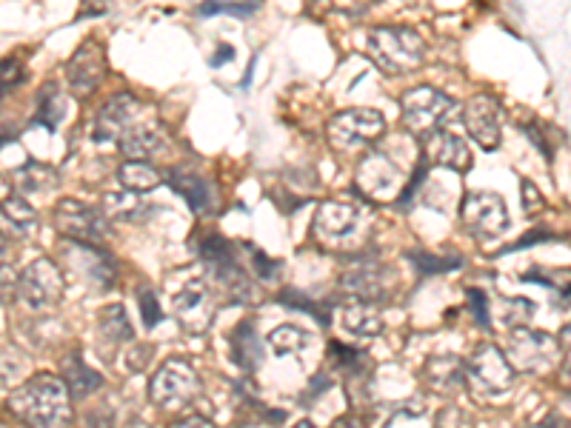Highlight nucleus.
<instances>
[{
  "mask_svg": "<svg viewBox=\"0 0 571 428\" xmlns=\"http://www.w3.org/2000/svg\"><path fill=\"white\" fill-rule=\"evenodd\" d=\"M6 409L26 428H69L72 423V394L63 377L32 374L18 389H12Z\"/></svg>",
  "mask_w": 571,
  "mask_h": 428,
  "instance_id": "f257e3e1",
  "label": "nucleus"
},
{
  "mask_svg": "<svg viewBox=\"0 0 571 428\" xmlns=\"http://www.w3.org/2000/svg\"><path fill=\"white\" fill-rule=\"evenodd\" d=\"M426 52H429L426 40L414 29L380 26V29H372V35H369V55L389 75L417 72L426 63Z\"/></svg>",
  "mask_w": 571,
  "mask_h": 428,
  "instance_id": "f03ea898",
  "label": "nucleus"
},
{
  "mask_svg": "<svg viewBox=\"0 0 571 428\" xmlns=\"http://www.w3.org/2000/svg\"><path fill=\"white\" fill-rule=\"evenodd\" d=\"M192 249L203 260L209 274L215 277L220 292L226 294L229 300H246L249 297V277H246V269L240 263V246L226 240L223 234L209 232L200 234L192 243Z\"/></svg>",
  "mask_w": 571,
  "mask_h": 428,
  "instance_id": "7ed1b4c3",
  "label": "nucleus"
},
{
  "mask_svg": "<svg viewBox=\"0 0 571 428\" xmlns=\"http://www.w3.org/2000/svg\"><path fill=\"white\" fill-rule=\"evenodd\" d=\"M369 226V212L363 206V197H337L320 203L315 220H312V234L317 243L329 249H343L355 243Z\"/></svg>",
  "mask_w": 571,
  "mask_h": 428,
  "instance_id": "20e7f679",
  "label": "nucleus"
},
{
  "mask_svg": "<svg viewBox=\"0 0 571 428\" xmlns=\"http://www.w3.org/2000/svg\"><path fill=\"white\" fill-rule=\"evenodd\" d=\"M454 115H457V103L434 86H417L400 98V117L406 132L423 140L434 135L437 129H443Z\"/></svg>",
  "mask_w": 571,
  "mask_h": 428,
  "instance_id": "39448f33",
  "label": "nucleus"
},
{
  "mask_svg": "<svg viewBox=\"0 0 571 428\" xmlns=\"http://www.w3.org/2000/svg\"><path fill=\"white\" fill-rule=\"evenodd\" d=\"M406 183H409V175L403 172V166L392 155L380 152V149H372L357 163L355 192L363 200L392 203V200L403 195Z\"/></svg>",
  "mask_w": 571,
  "mask_h": 428,
  "instance_id": "423d86ee",
  "label": "nucleus"
},
{
  "mask_svg": "<svg viewBox=\"0 0 571 428\" xmlns=\"http://www.w3.org/2000/svg\"><path fill=\"white\" fill-rule=\"evenodd\" d=\"M383 135H386V117L380 115L377 109L355 106V109L337 112L329 120V143L340 155L366 152Z\"/></svg>",
  "mask_w": 571,
  "mask_h": 428,
  "instance_id": "0eeeda50",
  "label": "nucleus"
},
{
  "mask_svg": "<svg viewBox=\"0 0 571 428\" xmlns=\"http://www.w3.org/2000/svg\"><path fill=\"white\" fill-rule=\"evenodd\" d=\"M463 380H466V386H469L474 397L489 400V397H500V394L512 391L517 374H514L512 363L506 360L503 351L492 346V343H483L466 360Z\"/></svg>",
  "mask_w": 571,
  "mask_h": 428,
  "instance_id": "6e6552de",
  "label": "nucleus"
},
{
  "mask_svg": "<svg viewBox=\"0 0 571 428\" xmlns=\"http://www.w3.org/2000/svg\"><path fill=\"white\" fill-rule=\"evenodd\" d=\"M506 349H509L506 360L520 374H546L560 366V340L546 331H534L526 326L512 329Z\"/></svg>",
  "mask_w": 571,
  "mask_h": 428,
  "instance_id": "1a4fd4ad",
  "label": "nucleus"
},
{
  "mask_svg": "<svg viewBox=\"0 0 571 428\" xmlns=\"http://www.w3.org/2000/svg\"><path fill=\"white\" fill-rule=\"evenodd\" d=\"M197 394H200V377H197V371L192 369V363H186V360H180V357L166 360V363L155 371L152 383H149V397H152V403H155L160 411L186 409Z\"/></svg>",
  "mask_w": 571,
  "mask_h": 428,
  "instance_id": "9d476101",
  "label": "nucleus"
},
{
  "mask_svg": "<svg viewBox=\"0 0 571 428\" xmlns=\"http://www.w3.org/2000/svg\"><path fill=\"white\" fill-rule=\"evenodd\" d=\"M169 300H172V314L180 326L192 334H200L212 326L215 320V297L203 277L186 274L178 286H169Z\"/></svg>",
  "mask_w": 571,
  "mask_h": 428,
  "instance_id": "9b49d317",
  "label": "nucleus"
},
{
  "mask_svg": "<svg viewBox=\"0 0 571 428\" xmlns=\"http://www.w3.org/2000/svg\"><path fill=\"white\" fill-rule=\"evenodd\" d=\"M63 297V274L49 260L38 257L18 274V300L32 312H49Z\"/></svg>",
  "mask_w": 571,
  "mask_h": 428,
  "instance_id": "f8f14e48",
  "label": "nucleus"
},
{
  "mask_svg": "<svg viewBox=\"0 0 571 428\" xmlns=\"http://www.w3.org/2000/svg\"><path fill=\"white\" fill-rule=\"evenodd\" d=\"M60 254L69 266V272L80 277L92 292H106L115 286L118 280V266L109 254L100 246H89V243H78V240H66L60 246Z\"/></svg>",
  "mask_w": 571,
  "mask_h": 428,
  "instance_id": "ddd939ff",
  "label": "nucleus"
},
{
  "mask_svg": "<svg viewBox=\"0 0 571 428\" xmlns=\"http://www.w3.org/2000/svg\"><path fill=\"white\" fill-rule=\"evenodd\" d=\"M55 226L60 234H66V240H78V243H89V246H100L112 229H109V217L72 197H63L55 206Z\"/></svg>",
  "mask_w": 571,
  "mask_h": 428,
  "instance_id": "4468645a",
  "label": "nucleus"
},
{
  "mask_svg": "<svg viewBox=\"0 0 571 428\" xmlns=\"http://www.w3.org/2000/svg\"><path fill=\"white\" fill-rule=\"evenodd\" d=\"M460 217L463 226L477 237V240H489L497 234L506 232L509 226V209L506 200L494 192H469L460 203Z\"/></svg>",
  "mask_w": 571,
  "mask_h": 428,
  "instance_id": "2eb2a0df",
  "label": "nucleus"
},
{
  "mask_svg": "<svg viewBox=\"0 0 571 428\" xmlns=\"http://www.w3.org/2000/svg\"><path fill=\"white\" fill-rule=\"evenodd\" d=\"M343 289L366 303H386L392 294V272L375 257H357L343 272Z\"/></svg>",
  "mask_w": 571,
  "mask_h": 428,
  "instance_id": "dca6fc26",
  "label": "nucleus"
},
{
  "mask_svg": "<svg viewBox=\"0 0 571 428\" xmlns=\"http://www.w3.org/2000/svg\"><path fill=\"white\" fill-rule=\"evenodd\" d=\"M106 78V52L98 40L89 38L75 49V55L66 63V83L75 98L86 100L95 95L100 83Z\"/></svg>",
  "mask_w": 571,
  "mask_h": 428,
  "instance_id": "f3484780",
  "label": "nucleus"
},
{
  "mask_svg": "<svg viewBox=\"0 0 571 428\" xmlns=\"http://www.w3.org/2000/svg\"><path fill=\"white\" fill-rule=\"evenodd\" d=\"M143 103L135 95H115L103 103V109L92 123V140L95 143H120L135 123H140Z\"/></svg>",
  "mask_w": 571,
  "mask_h": 428,
  "instance_id": "a211bd4d",
  "label": "nucleus"
},
{
  "mask_svg": "<svg viewBox=\"0 0 571 428\" xmlns=\"http://www.w3.org/2000/svg\"><path fill=\"white\" fill-rule=\"evenodd\" d=\"M463 126L474 143L486 152H492L500 146V103L489 95H477L466 103L463 109Z\"/></svg>",
  "mask_w": 571,
  "mask_h": 428,
  "instance_id": "6ab92c4d",
  "label": "nucleus"
},
{
  "mask_svg": "<svg viewBox=\"0 0 571 428\" xmlns=\"http://www.w3.org/2000/svg\"><path fill=\"white\" fill-rule=\"evenodd\" d=\"M420 155L426 157L432 166H440V169H452L457 175L469 172L474 163L472 149L463 137L452 135L449 129H437L434 135H429L423 140V152Z\"/></svg>",
  "mask_w": 571,
  "mask_h": 428,
  "instance_id": "aec40b11",
  "label": "nucleus"
},
{
  "mask_svg": "<svg viewBox=\"0 0 571 428\" xmlns=\"http://www.w3.org/2000/svg\"><path fill=\"white\" fill-rule=\"evenodd\" d=\"M166 183L178 192L192 212H209L215 206V186L206 175H200L197 169H189V166H178L172 169Z\"/></svg>",
  "mask_w": 571,
  "mask_h": 428,
  "instance_id": "412c9836",
  "label": "nucleus"
},
{
  "mask_svg": "<svg viewBox=\"0 0 571 428\" xmlns=\"http://www.w3.org/2000/svg\"><path fill=\"white\" fill-rule=\"evenodd\" d=\"M163 146H166V135H163V129H160L155 120L135 123L126 135L120 137L118 143V149L129 160H149V157L163 152Z\"/></svg>",
  "mask_w": 571,
  "mask_h": 428,
  "instance_id": "4be33fe9",
  "label": "nucleus"
},
{
  "mask_svg": "<svg viewBox=\"0 0 571 428\" xmlns=\"http://www.w3.org/2000/svg\"><path fill=\"white\" fill-rule=\"evenodd\" d=\"M343 326L349 334H355L360 340H372L383 331V317L377 312V303L366 300H352L343 306Z\"/></svg>",
  "mask_w": 571,
  "mask_h": 428,
  "instance_id": "5701e85b",
  "label": "nucleus"
},
{
  "mask_svg": "<svg viewBox=\"0 0 571 428\" xmlns=\"http://www.w3.org/2000/svg\"><path fill=\"white\" fill-rule=\"evenodd\" d=\"M232 351H235V363L243 371H255L263 363V340L255 331V326L237 323L235 334H232Z\"/></svg>",
  "mask_w": 571,
  "mask_h": 428,
  "instance_id": "b1692460",
  "label": "nucleus"
},
{
  "mask_svg": "<svg viewBox=\"0 0 571 428\" xmlns=\"http://www.w3.org/2000/svg\"><path fill=\"white\" fill-rule=\"evenodd\" d=\"M12 180H15L18 192H23V195H43V192H52L58 186V172L52 166H46V163L29 160V163L15 169Z\"/></svg>",
  "mask_w": 571,
  "mask_h": 428,
  "instance_id": "393cba45",
  "label": "nucleus"
},
{
  "mask_svg": "<svg viewBox=\"0 0 571 428\" xmlns=\"http://www.w3.org/2000/svg\"><path fill=\"white\" fill-rule=\"evenodd\" d=\"M120 186L126 192H135V195H146V192H155L160 183H163V175L160 169H155L149 160H129L118 169Z\"/></svg>",
  "mask_w": 571,
  "mask_h": 428,
  "instance_id": "a878e982",
  "label": "nucleus"
},
{
  "mask_svg": "<svg viewBox=\"0 0 571 428\" xmlns=\"http://www.w3.org/2000/svg\"><path fill=\"white\" fill-rule=\"evenodd\" d=\"M63 383L72 397H89L92 391H98L103 386V377L98 371H92L83 360L80 354H69L63 360Z\"/></svg>",
  "mask_w": 571,
  "mask_h": 428,
  "instance_id": "bb28decb",
  "label": "nucleus"
},
{
  "mask_svg": "<svg viewBox=\"0 0 571 428\" xmlns=\"http://www.w3.org/2000/svg\"><path fill=\"white\" fill-rule=\"evenodd\" d=\"M63 115H66V103H63V95H60V86L55 80H46L40 86L38 100H35V123H40L49 132H55Z\"/></svg>",
  "mask_w": 571,
  "mask_h": 428,
  "instance_id": "cd10ccee",
  "label": "nucleus"
},
{
  "mask_svg": "<svg viewBox=\"0 0 571 428\" xmlns=\"http://www.w3.org/2000/svg\"><path fill=\"white\" fill-rule=\"evenodd\" d=\"M143 195H135V192H106L103 195V203H100V212L106 214L109 220H140L143 214H149V209L143 206Z\"/></svg>",
  "mask_w": 571,
  "mask_h": 428,
  "instance_id": "c85d7f7f",
  "label": "nucleus"
},
{
  "mask_svg": "<svg viewBox=\"0 0 571 428\" xmlns=\"http://www.w3.org/2000/svg\"><path fill=\"white\" fill-rule=\"evenodd\" d=\"M0 214H3V220L15 229L18 234H32L38 229V214L35 209L23 200L20 195H9L3 203H0Z\"/></svg>",
  "mask_w": 571,
  "mask_h": 428,
  "instance_id": "c756f323",
  "label": "nucleus"
},
{
  "mask_svg": "<svg viewBox=\"0 0 571 428\" xmlns=\"http://www.w3.org/2000/svg\"><path fill=\"white\" fill-rule=\"evenodd\" d=\"M100 323V334L109 340V343H129L132 337H135V331H132V323H129V314L123 306L118 303H112V306H106L98 317Z\"/></svg>",
  "mask_w": 571,
  "mask_h": 428,
  "instance_id": "7c9ffc66",
  "label": "nucleus"
},
{
  "mask_svg": "<svg viewBox=\"0 0 571 428\" xmlns=\"http://www.w3.org/2000/svg\"><path fill=\"white\" fill-rule=\"evenodd\" d=\"M492 317H497V323L506 326V329H520L534 317V303L526 300V297H503L494 306Z\"/></svg>",
  "mask_w": 571,
  "mask_h": 428,
  "instance_id": "2f4dec72",
  "label": "nucleus"
},
{
  "mask_svg": "<svg viewBox=\"0 0 571 428\" xmlns=\"http://www.w3.org/2000/svg\"><path fill=\"white\" fill-rule=\"evenodd\" d=\"M312 343L309 331L300 329V326H277L272 334H269V346L275 349L277 357H286V354H300Z\"/></svg>",
  "mask_w": 571,
  "mask_h": 428,
  "instance_id": "473e14b6",
  "label": "nucleus"
},
{
  "mask_svg": "<svg viewBox=\"0 0 571 428\" xmlns=\"http://www.w3.org/2000/svg\"><path fill=\"white\" fill-rule=\"evenodd\" d=\"M329 363H332V369L340 371V374L357 377V374H363L366 354L352 349V346H343V343H332V346H329Z\"/></svg>",
  "mask_w": 571,
  "mask_h": 428,
  "instance_id": "72a5a7b5",
  "label": "nucleus"
},
{
  "mask_svg": "<svg viewBox=\"0 0 571 428\" xmlns=\"http://www.w3.org/2000/svg\"><path fill=\"white\" fill-rule=\"evenodd\" d=\"M260 0H206L200 3L197 15L200 18H212V15H235V18H249L255 15Z\"/></svg>",
  "mask_w": 571,
  "mask_h": 428,
  "instance_id": "f704fd0d",
  "label": "nucleus"
},
{
  "mask_svg": "<svg viewBox=\"0 0 571 428\" xmlns=\"http://www.w3.org/2000/svg\"><path fill=\"white\" fill-rule=\"evenodd\" d=\"M409 257H412L414 269L423 274V277L454 272V269H460V266H463L457 257H437V254H429V252H412Z\"/></svg>",
  "mask_w": 571,
  "mask_h": 428,
  "instance_id": "c9c22d12",
  "label": "nucleus"
},
{
  "mask_svg": "<svg viewBox=\"0 0 571 428\" xmlns=\"http://www.w3.org/2000/svg\"><path fill=\"white\" fill-rule=\"evenodd\" d=\"M26 80V66L18 55L0 60V100H6Z\"/></svg>",
  "mask_w": 571,
  "mask_h": 428,
  "instance_id": "e433bc0d",
  "label": "nucleus"
},
{
  "mask_svg": "<svg viewBox=\"0 0 571 428\" xmlns=\"http://www.w3.org/2000/svg\"><path fill=\"white\" fill-rule=\"evenodd\" d=\"M280 303H286V306H292V309H300V312L312 314L320 326H329V320H332V306H326V309H320L315 300H306L300 292H286L280 294Z\"/></svg>",
  "mask_w": 571,
  "mask_h": 428,
  "instance_id": "4c0bfd02",
  "label": "nucleus"
},
{
  "mask_svg": "<svg viewBox=\"0 0 571 428\" xmlns=\"http://www.w3.org/2000/svg\"><path fill=\"white\" fill-rule=\"evenodd\" d=\"M138 303H140V314H143V323H146V329H155V326H160V323H163V309H160L158 294H155V289H149V286H140Z\"/></svg>",
  "mask_w": 571,
  "mask_h": 428,
  "instance_id": "58836bf2",
  "label": "nucleus"
},
{
  "mask_svg": "<svg viewBox=\"0 0 571 428\" xmlns=\"http://www.w3.org/2000/svg\"><path fill=\"white\" fill-rule=\"evenodd\" d=\"M246 252H249V266H252V272L260 277V280H275L277 272H280V266H277L272 257H266V254L255 249V246H246Z\"/></svg>",
  "mask_w": 571,
  "mask_h": 428,
  "instance_id": "ea45409f",
  "label": "nucleus"
},
{
  "mask_svg": "<svg viewBox=\"0 0 571 428\" xmlns=\"http://www.w3.org/2000/svg\"><path fill=\"white\" fill-rule=\"evenodd\" d=\"M469 312L474 314V320L480 326H489L492 323V306H489V297L480 292V289H469Z\"/></svg>",
  "mask_w": 571,
  "mask_h": 428,
  "instance_id": "a19ab883",
  "label": "nucleus"
},
{
  "mask_svg": "<svg viewBox=\"0 0 571 428\" xmlns=\"http://www.w3.org/2000/svg\"><path fill=\"white\" fill-rule=\"evenodd\" d=\"M112 12V0H80L78 20L86 18H103Z\"/></svg>",
  "mask_w": 571,
  "mask_h": 428,
  "instance_id": "79ce46f5",
  "label": "nucleus"
},
{
  "mask_svg": "<svg viewBox=\"0 0 571 428\" xmlns=\"http://www.w3.org/2000/svg\"><path fill=\"white\" fill-rule=\"evenodd\" d=\"M434 428H472V426H469L466 414L460 409H443L440 411V417H437V423H434Z\"/></svg>",
  "mask_w": 571,
  "mask_h": 428,
  "instance_id": "37998d69",
  "label": "nucleus"
},
{
  "mask_svg": "<svg viewBox=\"0 0 571 428\" xmlns=\"http://www.w3.org/2000/svg\"><path fill=\"white\" fill-rule=\"evenodd\" d=\"M523 209L529 214H537L543 209V197L534 189L532 180H523Z\"/></svg>",
  "mask_w": 571,
  "mask_h": 428,
  "instance_id": "c03bdc74",
  "label": "nucleus"
},
{
  "mask_svg": "<svg viewBox=\"0 0 571 428\" xmlns=\"http://www.w3.org/2000/svg\"><path fill=\"white\" fill-rule=\"evenodd\" d=\"M169 428H215L212 420H206L203 414H192V417H183L178 423H172Z\"/></svg>",
  "mask_w": 571,
  "mask_h": 428,
  "instance_id": "a18cd8bd",
  "label": "nucleus"
},
{
  "mask_svg": "<svg viewBox=\"0 0 571 428\" xmlns=\"http://www.w3.org/2000/svg\"><path fill=\"white\" fill-rule=\"evenodd\" d=\"M235 58V49L229 46V43H223L220 49H215V58H212V66H223V63H229V60Z\"/></svg>",
  "mask_w": 571,
  "mask_h": 428,
  "instance_id": "49530a36",
  "label": "nucleus"
},
{
  "mask_svg": "<svg viewBox=\"0 0 571 428\" xmlns=\"http://www.w3.org/2000/svg\"><path fill=\"white\" fill-rule=\"evenodd\" d=\"M557 309L563 312H571V283L560 286V297H557Z\"/></svg>",
  "mask_w": 571,
  "mask_h": 428,
  "instance_id": "de8ad7c7",
  "label": "nucleus"
},
{
  "mask_svg": "<svg viewBox=\"0 0 571 428\" xmlns=\"http://www.w3.org/2000/svg\"><path fill=\"white\" fill-rule=\"evenodd\" d=\"M543 240H549L543 232H532L526 234V240H520V243H514L512 249H523V246H532V243H543Z\"/></svg>",
  "mask_w": 571,
  "mask_h": 428,
  "instance_id": "09e8293b",
  "label": "nucleus"
},
{
  "mask_svg": "<svg viewBox=\"0 0 571 428\" xmlns=\"http://www.w3.org/2000/svg\"><path fill=\"white\" fill-rule=\"evenodd\" d=\"M15 135H18V129H15V126H6V123L0 120V149H3V146H6Z\"/></svg>",
  "mask_w": 571,
  "mask_h": 428,
  "instance_id": "8fccbe9b",
  "label": "nucleus"
},
{
  "mask_svg": "<svg viewBox=\"0 0 571 428\" xmlns=\"http://www.w3.org/2000/svg\"><path fill=\"white\" fill-rule=\"evenodd\" d=\"M560 377H563V383H569L571 386V349L566 351V357L560 360Z\"/></svg>",
  "mask_w": 571,
  "mask_h": 428,
  "instance_id": "3c124183",
  "label": "nucleus"
},
{
  "mask_svg": "<svg viewBox=\"0 0 571 428\" xmlns=\"http://www.w3.org/2000/svg\"><path fill=\"white\" fill-rule=\"evenodd\" d=\"M540 428H571V423L569 420H563V417H546V423H543V426Z\"/></svg>",
  "mask_w": 571,
  "mask_h": 428,
  "instance_id": "603ef678",
  "label": "nucleus"
},
{
  "mask_svg": "<svg viewBox=\"0 0 571 428\" xmlns=\"http://www.w3.org/2000/svg\"><path fill=\"white\" fill-rule=\"evenodd\" d=\"M557 340H560V346H563V349H571V323L560 329V337H557Z\"/></svg>",
  "mask_w": 571,
  "mask_h": 428,
  "instance_id": "864d4df0",
  "label": "nucleus"
},
{
  "mask_svg": "<svg viewBox=\"0 0 571 428\" xmlns=\"http://www.w3.org/2000/svg\"><path fill=\"white\" fill-rule=\"evenodd\" d=\"M332 428H360V423H357L355 417H340V420H335Z\"/></svg>",
  "mask_w": 571,
  "mask_h": 428,
  "instance_id": "5fc2aeb1",
  "label": "nucleus"
},
{
  "mask_svg": "<svg viewBox=\"0 0 571 428\" xmlns=\"http://www.w3.org/2000/svg\"><path fill=\"white\" fill-rule=\"evenodd\" d=\"M9 195H12V186H9V180H6V177L0 175V203H3Z\"/></svg>",
  "mask_w": 571,
  "mask_h": 428,
  "instance_id": "6e6d98bb",
  "label": "nucleus"
},
{
  "mask_svg": "<svg viewBox=\"0 0 571 428\" xmlns=\"http://www.w3.org/2000/svg\"><path fill=\"white\" fill-rule=\"evenodd\" d=\"M9 252V240H6V234L0 232V266H3V257Z\"/></svg>",
  "mask_w": 571,
  "mask_h": 428,
  "instance_id": "4d7b16f0",
  "label": "nucleus"
},
{
  "mask_svg": "<svg viewBox=\"0 0 571 428\" xmlns=\"http://www.w3.org/2000/svg\"><path fill=\"white\" fill-rule=\"evenodd\" d=\"M292 428H317L315 423H312V420H300V423H295V426Z\"/></svg>",
  "mask_w": 571,
  "mask_h": 428,
  "instance_id": "13d9d810",
  "label": "nucleus"
}]
</instances>
